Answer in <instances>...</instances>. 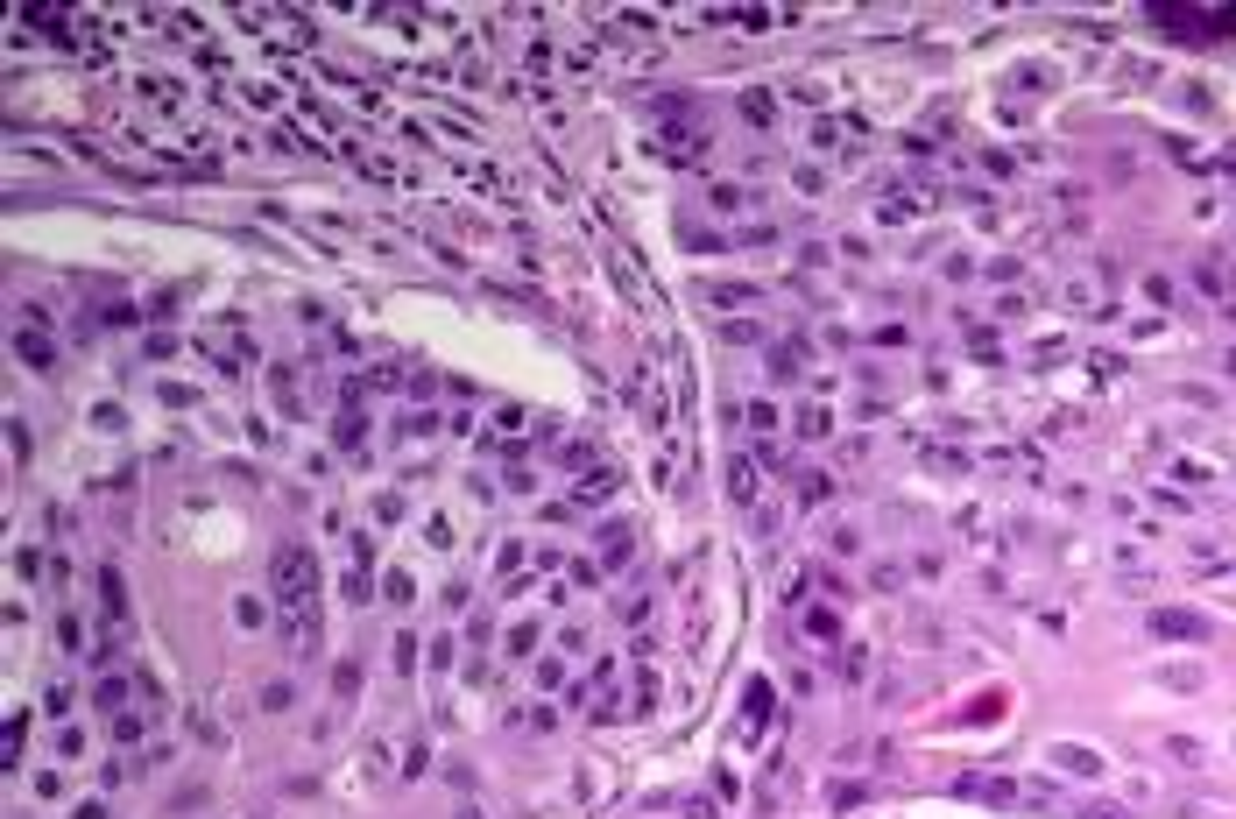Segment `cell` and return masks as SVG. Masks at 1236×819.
Wrapping results in <instances>:
<instances>
[{
    "mask_svg": "<svg viewBox=\"0 0 1236 819\" xmlns=\"http://www.w3.org/2000/svg\"><path fill=\"white\" fill-rule=\"evenodd\" d=\"M1159 629H1166V636H1208V622H1201V615H1173V608L1159 615Z\"/></svg>",
    "mask_w": 1236,
    "mask_h": 819,
    "instance_id": "cell-2",
    "label": "cell"
},
{
    "mask_svg": "<svg viewBox=\"0 0 1236 819\" xmlns=\"http://www.w3.org/2000/svg\"><path fill=\"white\" fill-rule=\"evenodd\" d=\"M276 572H283V615H290V636H297V650H311V643H318V572H311V558H304L297 544L276 558Z\"/></svg>",
    "mask_w": 1236,
    "mask_h": 819,
    "instance_id": "cell-1",
    "label": "cell"
}]
</instances>
